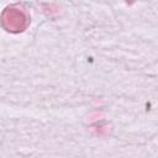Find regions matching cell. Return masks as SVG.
<instances>
[{
    "label": "cell",
    "mask_w": 158,
    "mask_h": 158,
    "mask_svg": "<svg viewBox=\"0 0 158 158\" xmlns=\"http://www.w3.org/2000/svg\"><path fill=\"white\" fill-rule=\"evenodd\" d=\"M30 23V16L27 11L17 5L7 6L1 14V25L2 27L12 33L22 32Z\"/></svg>",
    "instance_id": "6da1fadb"
}]
</instances>
